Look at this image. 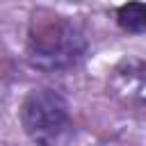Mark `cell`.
<instances>
[{
    "label": "cell",
    "mask_w": 146,
    "mask_h": 146,
    "mask_svg": "<svg viewBox=\"0 0 146 146\" xmlns=\"http://www.w3.org/2000/svg\"><path fill=\"white\" fill-rule=\"evenodd\" d=\"M116 25L125 34H144L146 32V2L128 0L116 9Z\"/></svg>",
    "instance_id": "cell-4"
},
{
    "label": "cell",
    "mask_w": 146,
    "mask_h": 146,
    "mask_svg": "<svg viewBox=\"0 0 146 146\" xmlns=\"http://www.w3.org/2000/svg\"><path fill=\"white\" fill-rule=\"evenodd\" d=\"M18 121L34 146H73L75 141L71 105L55 87H32L21 100Z\"/></svg>",
    "instance_id": "cell-2"
},
{
    "label": "cell",
    "mask_w": 146,
    "mask_h": 146,
    "mask_svg": "<svg viewBox=\"0 0 146 146\" xmlns=\"http://www.w3.org/2000/svg\"><path fill=\"white\" fill-rule=\"evenodd\" d=\"M89 52L84 30L68 16L50 9H36L27 25L25 57L43 73H64L78 68Z\"/></svg>",
    "instance_id": "cell-1"
},
{
    "label": "cell",
    "mask_w": 146,
    "mask_h": 146,
    "mask_svg": "<svg viewBox=\"0 0 146 146\" xmlns=\"http://www.w3.org/2000/svg\"><path fill=\"white\" fill-rule=\"evenodd\" d=\"M107 89L112 96L125 103L146 105V59L141 57L121 59L110 73Z\"/></svg>",
    "instance_id": "cell-3"
}]
</instances>
